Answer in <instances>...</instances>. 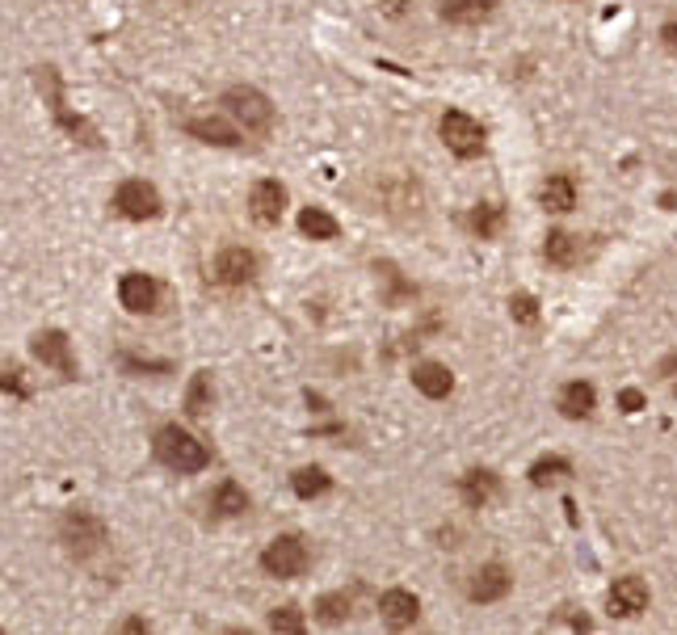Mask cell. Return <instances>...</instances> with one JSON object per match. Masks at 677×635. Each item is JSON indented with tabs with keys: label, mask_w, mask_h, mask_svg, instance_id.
Here are the masks:
<instances>
[{
	"label": "cell",
	"mask_w": 677,
	"mask_h": 635,
	"mask_svg": "<svg viewBox=\"0 0 677 635\" xmlns=\"http://www.w3.org/2000/svg\"><path fill=\"white\" fill-rule=\"evenodd\" d=\"M152 450H156V459L164 467L177 471V476H190V471H202L211 463V450L181 425H160L156 438H152Z\"/></svg>",
	"instance_id": "obj_1"
},
{
	"label": "cell",
	"mask_w": 677,
	"mask_h": 635,
	"mask_svg": "<svg viewBox=\"0 0 677 635\" xmlns=\"http://www.w3.org/2000/svg\"><path fill=\"white\" fill-rule=\"evenodd\" d=\"M59 539H64V547L76 560H93L97 551L110 543V530L97 514H89V509H68L64 522H59Z\"/></svg>",
	"instance_id": "obj_2"
},
{
	"label": "cell",
	"mask_w": 677,
	"mask_h": 635,
	"mask_svg": "<svg viewBox=\"0 0 677 635\" xmlns=\"http://www.w3.org/2000/svg\"><path fill=\"white\" fill-rule=\"evenodd\" d=\"M219 106L228 110L244 131H253V135H270V127H274V106H270V97L257 93V89H249V85L228 89V93L219 97Z\"/></svg>",
	"instance_id": "obj_3"
},
{
	"label": "cell",
	"mask_w": 677,
	"mask_h": 635,
	"mask_svg": "<svg viewBox=\"0 0 677 635\" xmlns=\"http://www.w3.org/2000/svg\"><path fill=\"white\" fill-rule=\"evenodd\" d=\"M307 547H303V539L299 535H278L270 547L261 551V568L270 572V577H278V581H295V577H303V568H307Z\"/></svg>",
	"instance_id": "obj_4"
},
{
	"label": "cell",
	"mask_w": 677,
	"mask_h": 635,
	"mask_svg": "<svg viewBox=\"0 0 677 635\" xmlns=\"http://www.w3.org/2000/svg\"><path fill=\"white\" fill-rule=\"evenodd\" d=\"M38 85H47V97H51V114H55V122H59V127H64L68 135H76L80 143H89V148H97V131L89 127V122L85 118H80V114H72L68 106H64V85H59V72L55 68H38Z\"/></svg>",
	"instance_id": "obj_5"
},
{
	"label": "cell",
	"mask_w": 677,
	"mask_h": 635,
	"mask_svg": "<svg viewBox=\"0 0 677 635\" xmlns=\"http://www.w3.org/2000/svg\"><path fill=\"white\" fill-rule=\"evenodd\" d=\"M114 211H118L122 219H135V223H143V219H156L164 207H160V194H156V186H148V181L131 177V181H122V186L114 190Z\"/></svg>",
	"instance_id": "obj_6"
},
{
	"label": "cell",
	"mask_w": 677,
	"mask_h": 635,
	"mask_svg": "<svg viewBox=\"0 0 677 635\" xmlns=\"http://www.w3.org/2000/svg\"><path fill=\"white\" fill-rule=\"evenodd\" d=\"M442 143L455 156H480V148H484V127L471 114H463V110H446L442 114Z\"/></svg>",
	"instance_id": "obj_7"
},
{
	"label": "cell",
	"mask_w": 677,
	"mask_h": 635,
	"mask_svg": "<svg viewBox=\"0 0 677 635\" xmlns=\"http://www.w3.org/2000/svg\"><path fill=\"white\" fill-rule=\"evenodd\" d=\"M30 350H34V358L43 362V366H51V371H59L64 379H76V354H72L68 333H59V329H43V333H34Z\"/></svg>",
	"instance_id": "obj_8"
},
{
	"label": "cell",
	"mask_w": 677,
	"mask_h": 635,
	"mask_svg": "<svg viewBox=\"0 0 677 635\" xmlns=\"http://www.w3.org/2000/svg\"><path fill=\"white\" fill-rule=\"evenodd\" d=\"M257 278V253L253 249H240V244H228V249H219L215 257V282L223 286H244Z\"/></svg>",
	"instance_id": "obj_9"
},
{
	"label": "cell",
	"mask_w": 677,
	"mask_h": 635,
	"mask_svg": "<svg viewBox=\"0 0 677 635\" xmlns=\"http://www.w3.org/2000/svg\"><path fill=\"white\" fill-rule=\"evenodd\" d=\"M118 299L127 312H139V316H148L160 307V282L148 278V274H122L118 282Z\"/></svg>",
	"instance_id": "obj_10"
},
{
	"label": "cell",
	"mask_w": 677,
	"mask_h": 635,
	"mask_svg": "<svg viewBox=\"0 0 677 635\" xmlns=\"http://www.w3.org/2000/svg\"><path fill=\"white\" fill-rule=\"evenodd\" d=\"M282 211H286V186L265 177L249 190V215L261 223V228H274V223L282 219Z\"/></svg>",
	"instance_id": "obj_11"
},
{
	"label": "cell",
	"mask_w": 677,
	"mask_h": 635,
	"mask_svg": "<svg viewBox=\"0 0 677 635\" xmlns=\"http://www.w3.org/2000/svg\"><path fill=\"white\" fill-rule=\"evenodd\" d=\"M509 585H514V577L505 572V564H484V568H476L467 593H471V602H501Z\"/></svg>",
	"instance_id": "obj_12"
},
{
	"label": "cell",
	"mask_w": 677,
	"mask_h": 635,
	"mask_svg": "<svg viewBox=\"0 0 677 635\" xmlns=\"http://www.w3.org/2000/svg\"><path fill=\"white\" fill-rule=\"evenodd\" d=\"M379 614L387 619V627H396V631H404V627H413L417 623V614H421V602L413 598L408 589H387L383 598H379Z\"/></svg>",
	"instance_id": "obj_13"
},
{
	"label": "cell",
	"mask_w": 677,
	"mask_h": 635,
	"mask_svg": "<svg viewBox=\"0 0 677 635\" xmlns=\"http://www.w3.org/2000/svg\"><path fill=\"white\" fill-rule=\"evenodd\" d=\"M648 606V585L640 577H623L614 581L610 589V614H619V619H631V614H640Z\"/></svg>",
	"instance_id": "obj_14"
},
{
	"label": "cell",
	"mask_w": 677,
	"mask_h": 635,
	"mask_svg": "<svg viewBox=\"0 0 677 635\" xmlns=\"http://www.w3.org/2000/svg\"><path fill=\"white\" fill-rule=\"evenodd\" d=\"M593 404H598V392H593V383H581V379L564 383V392H560V413H564L568 421H585V417H593Z\"/></svg>",
	"instance_id": "obj_15"
},
{
	"label": "cell",
	"mask_w": 677,
	"mask_h": 635,
	"mask_svg": "<svg viewBox=\"0 0 677 635\" xmlns=\"http://www.w3.org/2000/svg\"><path fill=\"white\" fill-rule=\"evenodd\" d=\"M497 0H442V17L455 26H480L492 17Z\"/></svg>",
	"instance_id": "obj_16"
},
{
	"label": "cell",
	"mask_w": 677,
	"mask_h": 635,
	"mask_svg": "<svg viewBox=\"0 0 677 635\" xmlns=\"http://www.w3.org/2000/svg\"><path fill=\"white\" fill-rule=\"evenodd\" d=\"M413 383H417V392H425L429 400H442V396H450V387H455V375H450L442 362H421L413 371Z\"/></svg>",
	"instance_id": "obj_17"
},
{
	"label": "cell",
	"mask_w": 677,
	"mask_h": 635,
	"mask_svg": "<svg viewBox=\"0 0 677 635\" xmlns=\"http://www.w3.org/2000/svg\"><path fill=\"white\" fill-rule=\"evenodd\" d=\"M186 131L202 143H215V148H236L240 143V135L223 118H186Z\"/></svg>",
	"instance_id": "obj_18"
},
{
	"label": "cell",
	"mask_w": 677,
	"mask_h": 635,
	"mask_svg": "<svg viewBox=\"0 0 677 635\" xmlns=\"http://www.w3.org/2000/svg\"><path fill=\"white\" fill-rule=\"evenodd\" d=\"M539 202H543L547 211H556V215L572 211V207H577V186H572V177H568V173H556V177H547V186H543Z\"/></svg>",
	"instance_id": "obj_19"
},
{
	"label": "cell",
	"mask_w": 677,
	"mask_h": 635,
	"mask_svg": "<svg viewBox=\"0 0 677 635\" xmlns=\"http://www.w3.org/2000/svg\"><path fill=\"white\" fill-rule=\"evenodd\" d=\"M459 493L471 509H484L492 497H497V476L492 471H467L463 484H459Z\"/></svg>",
	"instance_id": "obj_20"
},
{
	"label": "cell",
	"mask_w": 677,
	"mask_h": 635,
	"mask_svg": "<svg viewBox=\"0 0 677 635\" xmlns=\"http://www.w3.org/2000/svg\"><path fill=\"white\" fill-rule=\"evenodd\" d=\"M543 253L551 265H560V270H572V265L581 261V240L577 236H568V232H551L547 244H543Z\"/></svg>",
	"instance_id": "obj_21"
},
{
	"label": "cell",
	"mask_w": 677,
	"mask_h": 635,
	"mask_svg": "<svg viewBox=\"0 0 677 635\" xmlns=\"http://www.w3.org/2000/svg\"><path fill=\"white\" fill-rule=\"evenodd\" d=\"M211 509H215L219 518H240L244 509H249V493H244L236 480H223L215 488V497H211Z\"/></svg>",
	"instance_id": "obj_22"
},
{
	"label": "cell",
	"mask_w": 677,
	"mask_h": 635,
	"mask_svg": "<svg viewBox=\"0 0 677 635\" xmlns=\"http://www.w3.org/2000/svg\"><path fill=\"white\" fill-rule=\"evenodd\" d=\"M291 488H295L303 501H316V497H324L328 488H333V480H328L324 467H299L295 476H291Z\"/></svg>",
	"instance_id": "obj_23"
},
{
	"label": "cell",
	"mask_w": 677,
	"mask_h": 635,
	"mask_svg": "<svg viewBox=\"0 0 677 635\" xmlns=\"http://www.w3.org/2000/svg\"><path fill=\"white\" fill-rule=\"evenodd\" d=\"M299 232H303V236H312V240H337L341 223L328 215V211H320V207H307V211L299 215Z\"/></svg>",
	"instance_id": "obj_24"
},
{
	"label": "cell",
	"mask_w": 677,
	"mask_h": 635,
	"mask_svg": "<svg viewBox=\"0 0 677 635\" xmlns=\"http://www.w3.org/2000/svg\"><path fill=\"white\" fill-rule=\"evenodd\" d=\"M207 408H211V375L198 371L194 383H190V396H186V413L190 417H207Z\"/></svg>",
	"instance_id": "obj_25"
},
{
	"label": "cell",
	"mask_w": 677,
	"mask_h": 635,
	"mask_svg": "<svg viewBox=\"0 0 677 635\" xmlns=\"http://www.w3.org/2000/svg\"><path fill=\"white\" fill-rule=\"evenodd\" d=\"M501 223H505V211H501V207H492V202H488V207H476V211H471V232H476L480 240L497 236V232H501Z\"/></svg>",
	"instance_id": "obj_26"
},
{
	"label": "cell",
	"mask_w": 677,
	"mask_h": 635,
	"mask_svg": "<svg viewBox=\"0 0 677 635\" xmlns=\"http://www.w3.org/2000/svg\"><path fill=\"white\" fill-rule=\"evenodd\" d=\"M568 471H572V463H568V459L551 455V459H539L535 467H530V480H535V484L543 488V484H556V480H564Z\"/></svg>",
	"instance_id": "obj_27"
},
{
	"label": "cell",
	"mask_w": 677,
	"mask_h": 635,
	"mask_svg": "<svg viewBox=\"0 0 677 635\" xmlns=\"http://www.w3.org/2000/svg\"><path fill=\"white\" fill-rule=\"evenodd\" d=\"M316 614H320V623L337 627V623H345V619H350V598H345V593H328V598H320Z\"/></svg>",
	"instance_id": "obj_28"
},
{
	"label": "cell",
	"mask_w": 677,
	"mask_h": 635,
	"mask_svg": "<svg viewBox=\"0 0 677 635\" xmlns=\"http://www.w3.org/2000/svg\"><path fill=\"white\" fill-rule=\"evenodd\" d=\"M0 392H9L13 400H30V383L22 375V366H0Z\"/></svg>",
	"instance_id": "obj_29"
},
{
	"label": "cell",
	"mask_w": 677,
	"mask_h": 635,
	"mask_svg": "<svg viewBox=\"0 0 677 635\" xmlns=\"http://www.w3.org/2000/svg\"><path fill=\"white\" fill-rule=\"evenodd\" d=\"M270 627L282 631V635H299V631H303V610H299V606L274 610V614H270Z\"/></svg>",
	"instance_id": "obj_30"
},
{
	"label": "cell",
	"mask_w": 677,
	"mask_h": 635,
	"mask_svg": "<svg viewBox=\"0 0 677 635\" xmlns=\"http://www.w3.org/2000/svg\"><path fill=\"white\" fill-rule=\"evenodd\" d=\"M509 312H514L518 324H535L539 320V303L530 299V295H514V299H509Z\"/></svg>",
	"instance_id": "obj_31"
},
{
	"label": "cell",
	"mask_w": 677,
	"mask_h": 635,
	"mask_svg": "<svg viewBox=\"0 0 677 635\" xmlns=\"http://www.w3.org/2000/svg\"><path fill=\"white\" fill-rule=\"evenodd\" d=\"M122 366H127V371H169V362H148V358H135V354H122Z\"/></svg>",
	"instance_id": "obj_32"
},
{
	"label": "cell",
	"mask_w": 677,
	"mask_h": 635,
	"mask_svg": "<svg viewBox=\"0 0 677 635\" xmlns=\"http://www.w3.org/2000/svg\"><path fill=\"white\" fill-rule=\"evenodd\" d=\"M619 404H623V413H640V408H644V396L635 392V387H627V392L619 396Z\"/></svg>",
	"instance_id": "obj_33"
},
{
	"label": "cell",
	"mask_w": 677,
	"mask_h": 635,
	"mask_svg": "<svg viewBox=\"0 0 677 635\" xmlns=\"http://www.w3.org/2000/svg\"><path fill=\"white\" fill-rule=\"evenodd\" d=\"M661 38H665V47H669V51L677 55V22H669V26L661 30Z\"/></svg>",
	"instance_id": "obj_34"
},
{
	"label": "cell",
	"mask_w": 677,
	"mask_h": 635,
	"mask_svg": "<svg viewBox=\"0 0 677 635\" xmlns=\"http://www.w3.org/2000/svg\"><path fill=\"white\" fill-rule=\"evenodd\" d=\"M661 371H665V379H669V387H677V358H669V362L661 366Z\"/></svg>",
	"instance_id": "obj_35"
}]
</instances>
